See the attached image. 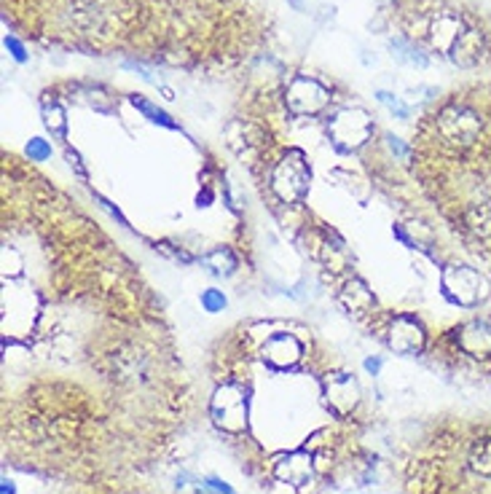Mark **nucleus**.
<instances>
[{
	"label": "nucleus",
	"mask_w": 491,
	"mask_h": 494,
	"mask_svg": "<svg viewBox=\"0 0 491 494\" xmlns=\"http://www.w3.org/2000/svg\"><path fill=\"white\" fill-rule=\"evenodd\" d=\"M301 357H303V344H301L298 336H293L287 331H279V333L268 336L260 347V360L268 368H276V371H287V368L298 366Z\"/></svg>",
	"instance_id": "6e6552de"
},
{
	"label": "nucleus",
	"mask_w": 491,
	"mask_h": 494,
	"mask_svg": "<svg viewBox=\"0 0 491 494\" xmlns=\"http://www.w3.org/2000/svg\"><path fill=\"white\" fill-rule=\"evenodd\" d=\"M213 422L226 433H245L247 428V395L240 384H224L215 390L210 403Z\"/></svg>",
	"instance_id": "423d86ee"
},
{
	"label": "nucleus",
	"mask_w": 491,
	"mask_h": 494,
	"mask_svg": "<svg viewBox=\"0 0 491 494\" xmlns=\"http://www.w3.org/2000/svg\"><path fill=\"white\" fill-rule=\"evenodd\" d=\"M48 156H51V146H48L46 140L32 137V140L27 143V159H30V162H46Z\"/></svg>",
	"instance_id": "412c9836"
},
{
	"label": "nucleus",
	"mask_w": 491,
	"mask_h": 494,
	"mask_svg": "<svg viewBox=\"0 0 491 494\" xmlns=\"http://www.w3.org/2000/svg\"><path fill=\"white\" fill-rule=\"evenodd\" d=\"M226 296H224V290H218V287H210V290H205L202 293V309L205 312H210V314H218V312H224L226 309Z\"/></svg>",
	"instance_id": "aec40b11"
},
{
	"label": "nucleus",
	"mask_w": 491,
	"mask_h": 494,
	"mask_svg": "<svg viewBox=\"0 0 491 494\" xmlns=\"http://www.w3.org/2000/svg\"><path fill=\"white\" fill-rule=\"evenodd\" d=\"M468 468H470L476 476H481V479H491V438H478V441L470 446Z\"/></svg>",
	"instance_id": "2eb2a0df"
},
{
	"label": "nucleus",
	"mask_w": 491,
	"mask_h": 494,
	"mask_svg": "<svg viewBox=\"0 0 491 494\" xmlns=\"http://www.w3.org/2000/svg\"><path fill=\"white\" fill-rule=\"evenodd\" d=\"M460 347L473 355V357H489L491 355V325L489 322H470L462 328V336H460Z\"/></svg>",
	"instance_id": "9b49d317"
},
{
	"label": "nucleus",
	"mask_w": 491,
	"mask_h": 494,
	"mask_svg": "<svg viewBox=\"0 0 491 494\" xmlns=\"http://www.w3.org/2000/svg\"><path fill=\"white\" fill-rule=\"evenodd\" d=\"M435 129H438V137L443 146H449L454 151H468L481 140L484 119L473 108H468L462 102H452L438 113Z\"/></svg>",
	"instance_id": "f257e3e1"
},
{
	"label": "nucleus",
	"mask_w": 491,
	"mask_h": 494,
	"mask_svg": "<svg viewBox=\"0 0 491 494\" xmlns=\"http://www.w3.org/2000/svg\"><path fill=\"white\" fill-rule=\"evenodd\" d=\"M373 135V119L363 108H344L328 121V137L336 151L352 154L363 148Z\"/></svg>",
	"instance_id": "f03ea898"
},
{
	"label": "nucleus",
	"mask_w": 491,
	"mask_h": 494,
	"mask_svg": "<svg viewBox=\"0 0 491 494\" xmlns=\"http://www.w3.org/2000/svg\"><path fill=\"white\" fill-rule=\"evenodd\" d=\"M207 487H210V490H215L218 494H234V490H232L226 481H221V479H207Z\"/></svg>",
	"instance_id": "b1692460"
},
{
	"label": "nucleus",
	"mask_w": 491,
	"mask_h": 494,
	"mask_svg": "<svg viewBox=\"0 0 491 494\" xmlns=\"http://www.w3.org/2000/svg\"><path fill=\"white\" fill-rule=\"evenodd\" d=\"M441 287H443V293H446V298L452 304L468 306V309L478 306L487 298V293H489L487 277L478 269L468 266V263L446 266L443 274H441Z\"/></svg>",
	"instance_id": "7ed1b4c3"
},
{
	"label": "nucleus",
	"mask_w": 491,
	"mask_h": 494,
	"mask_svg": "<svg viewBox=\"0 0 491 494\" xmlns=\"http://www.w3.org/2000/svg\"><path fill=\"white\" fill-rule=\"evenodd\" d=\"M341 301L352 309V312H363L373 304V293L368 290V285L363 279H349L341 290Z\"/></svg>",
	"instance_id": "4468645a"
},
{
	"label": "nucleus",
	"mask_w": 491,
	"mask_h": 494,
	"mask_svg": "<svg viewBox=\"0 0 491 494\" xmlns=\"http://www.w3.org/2000/svg\"><path fill=\"white\" fill-rule=\"evenodd\" d=\"M387 146H390V151H392V154H395L398 159H403V162H406V159L411 156L408 146H406V143H403L400 137H392V135H390V137H387Z\"/></svg>",
	"instance_id": "5701e85b"
},
{
	"label": "nucleus",
	"mask_w": 491,
	"mask_h": 494,
	"mask_svg": "<svg viewBox=\"0 0 491 494\" xmlns=\"http://www.w3.org/2000/svg\"><path fill=\"white\" fill-rule=\"evenodd\" d=\"M365 368H368L371 374H376V371L381 368V360H365Z\"/></svg>",
	"instance_id": "a878e982"
},
{
	"label": "nucleus",
	"mask_w": 491,
	"mask_h": 494,
	"mask_svg": "<svg viewBox=\"0 0 491 494\" xmlns=\"http://www.w3.org/2000/svg\"><path fill=\"white\" fill-rule=\"evenodd\" d=\"M325 401L336 417H346L360 401V387L349 374H333L325 379Z\"/></svg>",
	"instance_id": "1a4fd4ad"
},
{
	"label": "nucleus",
	"mask_w": 491,
	"mask_h": 494,
	"mask_svg": "<svg viewBox=\"0 0 491 494\" xmlns=\"http://www.w3.org/2000/svg\"><path fill=\"white\" fill-rule=\"evenodd\" d=\"M43 124L51 129V135L57 137H65V129H67V119H65V110L51 102V105H43Z\"/></svg>",
	"instance_id": "a211bd4d"
},
{
	"label": "nucleus",
	"mask_w": 491,
	"mask_h": 494,
	"mask_svg": "<svg viewBox=\"0 0 491 494\" xmlns=\"http://www.w3.org/2000/svg\"><path fill=\"white\" fill-rule=\"evenodd\" d=\"M376 97H379L381 105H387V110H390L395 119H400V121L411 119V108H408L400 97H395V94H390V92H376Z\"/></svg>",
	"instance_id": "6ab92c4d"
},
{
	"label": "nucleus",
	"mask_w": 491,
	"mask_h": 494,
	"mask_svg": "<svg viewBox=\"0 0 491 494\" xmlns=\"http://www.w3.org/2000/svg\"><path fill=\"white\" fill-rule=\"evenodd\" d=\"M427 333L414 314H398L387 328V344L398 355H419L425 349Z\"/></svg>",
	"instance_id": "0eeeda50"
},
{
	"label": "nucleus",
	"mask_w": 491,
	"mask_h": 494,
	"mask_svg": "<svg viewBox=\"0 0 491 494\" xmlns=\"http://www.w3.org/2000/svg\"><path fill=\"white\" fill-rule=\"evenodd\" d=\"M285 105L295 116H320L330 105V89L317 78L295 75L285 89Z\"/></svg>",
	"instance_id": "39448f33"
},
{
	"label": "nucleus",
	"mask_w": 491,
	"mask_h": 494,
	"mask_svg": "<svg viewBox=\"0 0 491 494\" xmlns=\"http://www.w3.org/2000/svg\"><path fill=\"white\" fill-rule=\"evenodd\" d=\"M390 49L395 51V57L400 59V62H406V65H416V67H425L427 65V59L406 40V38H395V40H390Z\"/></svg>",
	"instance_id": "f3484780"
},
{
	"label": "nucleus",
	"mask_w": 491,
	"mask_h": 494,
	"mask_svg": "<svg viewBox=\"0 0 491 494\" xmlns=\"http://www.w3.org/2000/svg\"><path fill=\"white\" fill-rule=\"evenodd\" d=\"M67 162H70V167H75V170H78V175H81V178H86V170L81 167V162H78V156H75L73 151H67Z\"/></svg>",
	"instance_id": "393cba45"
},
{
	"label": "nucleus",
	"mask_w": 491,
	"mask_h": 494,
	"mask_svg": "<svg viewBox=\"0 0 491 494\" xmlns=\"http://www.w3.org/2000/svg\"><path fill=\"white\" fill-rule=\"evenodd\" d=\"M309 183H311V170H309V164H306L301 151H290L271 170V191L285 205L301 202L309 194Z\"/></svg>",
	"instance_id": "20e7f679"
},
{
	"label": "nucleus",
	"mask_w": 491,
	"mask_h": 494,
	"mask_svg": "<svg viewBox=\"0 0 491 494\" xmlns=\"http://www.w3.org/2000/svg\"><path fill=\"white\" fill-rule=\"evenodd\" d=\"M3 43H5V49L11 51V57H13L16 62H24V59H27V49L22 46V40H16L13 35H5Z\"/></svg>",
	"instance_id": "4be33fe9"
},
{
	"label": "nucleus",
	"mask_w": 491,
	"mask_h": 494,
	"mask_svg": "<svg viewBox=\"0 0 491 494\" xmlns=\"http://www.w3.org/2000/svg\"><path fill=\"white\" fill-rule=\"evenodd\" d=\"M274 476H276L282 484H290V487H303V484H309V479L314 476L311 454H306V452H290V454L279 457V463L274 465Z\"/></svg>",
	"instance_id": "9d476101"
},
{
	"label": "nucleus",
	"mask_w": 491,
	"mask_h": 494,
	"mask_svg": "<svg viewBox=\"0 0 491 494\" xmlns=\"http://www.w3.org/2000/svg\"><path fill=\"white\" fill-rule=\"evenodd\" d=\"M202 263H205L213 274H218V277H232V274L240 269V260H237V255H234L229 247H215V250H210V252L202 258Z\"/></svg>",
	"instance_id": "ddd939ff"
},
{
	"label": "nucleus",
	"mask_w": 491,
	"mask_h": 494,
	"mask_svg": "<svg viewBox=\"0 0 491 494\" xmlns=\"http://www.w3.org/2000/svg\"><path fill=\"white\" fill-rule=\"evenodd\" d=\"M465 224L470 229V234H476L478 240H489L491 237V202H473L465 210Z\"/></svg>",
	"instance_id": "f8f14e48"
},
{
	"label": "nucleus",
	"mask_w": 491,
	"mask_h": 494,
	"mask_svg": "<svg viewBox=\"0 0 491 494\" xmlns=\"http://www.w3.org/2000/svg\"><path fill=\"white\" fill-rule=\"evenodd\" d=\"M132 105L148 119V121H153V124H162V127H167V129H178V124L172 121V116L170 113H164L162 108H156L153 102H148L143 94H132Z\"/></svg>",
	"instance_id": "dca6fc26"
}]
</instances>
